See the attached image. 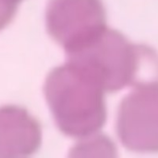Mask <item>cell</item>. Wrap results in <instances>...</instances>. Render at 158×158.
I'll return each instance as SVG.
<instances>
[{"mask_svg":"<svg viewBox=\"0 0 158 158\" xmlns=\"http://www.w3.org/2000/svg\"><path fill=\"white\" fill-rule=\"evenodd\" d=\"M67 56L68 62L91 75L105 92L158 82L157 55L146 46L131 44L123 34L108 28L91 43Z\"/></svg>","mask_w":158,"mask_h":158,"instance_id":"cell-1","label":"cell"},{"mask_svg":"<svg viewBox=\"0 0 158 158\" xmlns=\"http://www.w3.org/2000/svg\"><path fill=\"white\" fill-rule=\"evenodd\" d=\"M44 93L58 130L72 138L94 136L106 120L103 87L86 71L67 62L46 77Z\"/></svg>","mask_w":158,"mask_h":158,"instance_id":"cell-2","label":"cell"},{"mask_svg":"<svg viewBox=\"0 0 158 158\" xmlns=\"http://www.w3.org/2000/svg\"><path fill=\"white\" fill-rule=\"evenodd\" d=\"M45 21L48 33L67 54L85 46L107 28L102 0H49Z\"/></svg>","mask_w":158,"mask_h":158,"instance_id":"cell-3","label":"cell"},{"mask_svg":"<svg viewBox=\"0 0 158 158\" xmlns=\"http://www.w3.org/2000/svg\"><path fill=\"white\" fill-rule=\"evenodd\" d=\"M122 144L135 152H158V82L135 89L121 102L117 120Z\"/></svg>","mask_w":158,"mask_h":158,"instance_id":"cell-4","label":"cell"},{"mask_svg":"<svg viewBox=\"0 0 158 158\" xmlns=\"http://www.w3.org/2000/svg\"><path fill=\"white\" fill-rule=\"evenodd\" d=\"M42 127L25 108L0 107V157H25L42 144Z\"/></svg>","mask_w":158,"mask_h":158,"instance_id":"cell-5","label":"cell"},{"mask_svg":"<svg viewBox=\"0 0 158 158\" xmlns=\"http://www.w3.org/2000/svg\"><path fill=\"white\" fill-rule=\"evenodd\" d=\"M18 5L9 0H0V31L6 28L13 19Z\"/></svg>","mask_w":158,"mask_h":158,"instance_id":"cell-6","label":"cell"},{"mask_svg":"<svg viewBox=\"0 0 158 158\" xmlns=\"http://www.w3.org/2000/svg\"><path fill=\"white\" fill-rule=\"evenodd\" d=\"M9 1H11V2H13V3H15V4H17V5H19V2H20L21 0H9Z\"/></svg>","mask_w":158,"mask_h":158,"instance_id":"cell-7","label":"cell"}]
</instances>
